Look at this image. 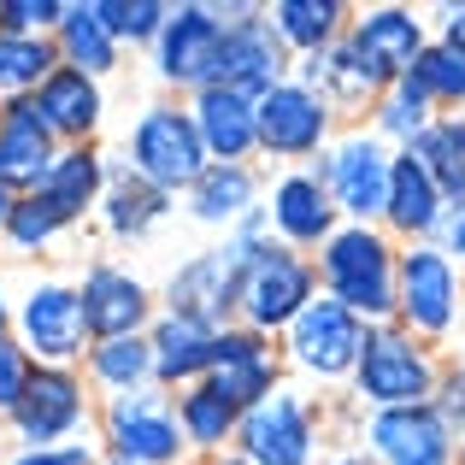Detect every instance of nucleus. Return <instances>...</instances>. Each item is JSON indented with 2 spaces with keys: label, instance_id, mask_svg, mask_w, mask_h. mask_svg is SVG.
Returning a JSON list of instances; mask_svg holds the SVG:
<instances>
[{
  "label": "nucleus",
  "instance_id": "11",
  "mask_svg": "<svg viewBox=\"0 0 465 465\" xmlns=\"http://www.w3.org/2000/svg\"><path fill=\"white\" fill-rule=\"evenodd\" d=\"M218 47H224V24H218L213 0H183V6H171L159 42L148 47L153 54V77L165 83V89H177V94L213 89Z\"/></svg>",
  "mask_w": 465,
  "mask_h": 465
},
{
  "label": "nucleus",
  "instance_id": "50",
  "mask_svg": "<svg viewBox=\"0 0 465 465\" xmlns=\"http://www.w3.org/2000/svg\"><path fill=\"white\" fill-rule=\"evenodd\" d=\"M183 465H206V460H183Z\"/></svg>",
  "mask_w": 465,
  "mask_h": 465
},
{
  "label": "nucleus",
  "instance_id": "44",
  "mask_svg": "<svg viewBox=\"0 0 465 465\" xmlns=\"http://www.w3.org/2000/svg\"><path fill=\"white\" fill-rule=\"evenodd\" d=\"M12 206H18V189H12V183H0V230H6V218H12Z\"/></svg>",
  "mask_w": 465,
  "mask_h": 465
},
{
  "label": "nucleus",
  "instance_id": "27",
  "mask_svg": "<svg viewBox=\"0 0 465 465\" xmlns=\"http://www.w3.org/2000/svg\"><path fill=\"white\" fill-rule=\"evenodd\" d=\"M171 206H177V194L153 189L148 177H136V171L124 165V159H113L106 165V194H101V230L118 242H142L148 230H159L171 218Z\"/></svg>",
  "mask_w": 465,
  "mask_h": 465
},
{
  "label": "nucleus",
  "instance_id": "20",
  "mask_svg": "<svg viewBox=\"0 0 465 465\" xmlns=\"http://www.w3.org/2000/svg\"><path fill=\"white\" fill-rule=\"evenodd\" d=\"M295 77L307 83V89H312L336 118H360V113L371 118L377 94L389 89V83L360 59V47H353L348 35H341L336 47H324V54H312V59H295Z\"/></svg>",
  "mask_w": 465,
  "mask_h": 465
},
{
  "label": "nucleus",
  "instance_id": "4",
  "mask_svg": "<svg viewBox=\"0 0 465 465\" xmlns=\"http://www.w3.org/2000/svg\"><path fill=\"white\" fill-rule=\"evenodd\" d=\"M124 165L136 171V177H148L153 189H165V194H189L194 177H201L213 159H206V142H201V130H194L189 106L148 101L136 113V124H130V136H124Z\"/></svg>",
  "mask_w": 465,
  "mask_h": 465
},
{
  "label": "nucleus",
  "instance_id": "30",
  "mask_svg": "<svg viewBox=\"0 0 465 465\" xmlns=\"http://www.w3.org/2000/svg\"><path fill=\"white\" fill-rule=\"evenodd\" d=\"M177 424H183L189 454H201L206 465H213V460H224L230 448H236L242 412L230 407L213 383H189V389H177Z\"/></svg>",
  "mask_w": 465,
  "mask_h": 465
},
{
  "label": "nucleus",
  "instance_id": "7",
  "mask_svg": "<svg viewBox=\"0 0 465 465\" xmlns=\"http://www.w3.org/2000/svg\"><path fill=\"white\" fill-rule=\"evenodd\" d=\"M236 454L253 465H318V454H324V407L312 395H301L295 383H283L277 395H265L260 407L242 412Z\"/></svg>",
  "mask_w": 465,
  "mask_h": 465
},
{
  "label": "nucleus",
  "instance_id": "21",
  "mask_svg": "<svg viewBox=\"0 0 465 465\" xmlns=\"http://www.w3.org/2000/svg\"><path fill=\"white\" fill-rule=\"evenodd\" d=\"M189 118L201 130L213 165H253V153H260V101L230 89H201L189 94Z\"/></svg>",
  "mask_w": 465,
  "mask_h": 465
},
{
  "label": "nucleus",
  "instance_id": "34",
  "mask_svg": "<svg viewBox=\"0 0 465 465\" xmlns=\"http://www.w3.org/2000/svg\"><path fill=\"white\" fill-rule=\"evenodd\" d=\"M54 71H59L54 35L0 30V94H6V101H24V94H35L47 77H54Z\"/></svg>",
  "mask_w": 465,
  "mask_h": 465
},
{
  "label": "nucleus",
  "instance_id": "26",
  "mask_svg": "<svg viewBox=\"0 0 465 465\" xmlns=\"http://www.w3.org/2000/svg\"><path fill=\"white\" fill-rule=\"evenodd\" d=\"M260 206H265V183H260L253 165H206L201 177H194V189L183 194V213L206 230H224V236L248 213H260Z\"/></svg>",
  "mask_w": 465,
  "mask_h": 465
},
{
  "label": "nucleus",
  "instance_id": "25",
  "mask_svg": "<svg viewBox=\"0 0 465 465\" xmlns=\"http://www.w3.org/2000/svg\"><path fill=\"white\" fill-rule=\"evenodd\" d=\"M54 159H59V142H54V130L35 118L30 94L0 106V183H12L18 194H35L42 177L54 171Z\"/></svg>",
  "mask_w": 465,
  "mask_h": 465
},
{
  "label": "nucleus",
  "instance_id": "9",
  "mask_svg": "<svg viewBox=\"0 0 465 465\" xmlns=\"http://www.w3.org/2000/svg\"><path fill=\"white\" fill-rule=\"evenodd\" d=\"M365 330H371L365 318H353L330 295H318L312 307L283 330V365L301 371V377H312V383H353Z\"/></svg>",
  "mask_w": 465,
  "mask_h": 465
},
{
  "label": "nucleus",
  "instance_id": "5",
  "mask_svg": "<svg viewBox=\"0 0 465 465\" xmlns=\"http://www.w3.org/2000/svg\"><path fill=\"white\" fill-rule=\"evenodd\" d=\"M312 171L330 189L341 224H383L389 177H395V148H389L377 130H365V124L341 130V136L312 159Z\"/></svg>",
  "mask_w": 465,
  "mask_h": 465
},
{
  "label": "nucleus",
  "instance_id": "47",
  "mask_svg": "<svg viewBox=\"0 0 465 465\" xmlns=\"http://www.w3.org/2000/svg\"><path fill=\"white\" fill-rule=\"evenodd\" d=\"M213 465H253V460H242L236 448H230V454H224V460H213Z\"/></svg>",
  "mask_w": 465,
  "mask_h": 465
},
{
  "label": "nucleus",
  "instance_id": "23",
  "mask_svg": "<svg viewBox=\"0 0 465 465\" xmlns=\"http://www.w3.org/2000/svg\"><path fill=\"white\" fill-rule=\"evenodd\" d=\"M30 106H35V118L54 130L59 148H89L94 130H101V118H106L101 83L83 77V71H71V65H59L54 77H47L42 89L30 94Z\"/></svg>",
  "mask_w": 465,
  "mask_h": 465
},
{
  "label": "nucleus",
  "instance_id": "45",
  "mask_svg": "<svg viewBox=\"0 0 465 465\" xmlns=\"http://www.w3.org/2000/svg\"><path fill=\"white\" fill-rule=\"evenodd\" d=\"M330 465H377L371 454H365V448H341V454L336 460H330Z\"/></svg>",
  "mask_w": 465,
  "mask_h": 465
},
{
  "label": "nucleus",
  "instance_id": "6",
  "mask_svg": "<svg viewBox=\"0 0 465 465\" xmlns=\"http://www.w3.org/2000/svg\"><path fill=\"white\" fill-rule=\"evenodd\" d=\"M318 301V265L312 253H295L283 242H272L265 253H253V265L242 272V295H236V324L260 330V336H283L301 312Z\"/></svg>",
  "mask_w": 465,
  "mask_h": 465
},
{
  "label": "nucleus",
  "instance_id": "28",
  "mask_svg": "<svg viewBox=\"0 0 465 465\" xmlns=\"http://www.w3.org/2000/svg\"><path fill=\"white\" fill-rule=\"evenodd\" d=\"M106 159L101 148H59L54 159V171L42 177V206L59 218V224H77V218H89V213H101V194H106Z\"/></svg>",
  "mask_w": 465,
  "mask_h": 465
},
{
  "label": "nucleus",
  "instance_id": "51",
  "mask_svg": "<svg viewBox=\"0 0 465 465\" xmlns=\"http://www.w3.org/2000/svg\"><path fill=\"white\" fill-rule=\"evenodd\" d=\"M460 465H465V442H460Z\"/></svg>",
  "mask_w": 465,
  "mask_h": 465
},
{
  "label": "nucleus",
  "instance_id": "31",
  "mask_svg": "<svg viewBox=\"0 0 465 465\" xmlns=\"http://www.w3.org/2000/svg\"><path fill=\"white\" fill-rule=\"evenodd\" d=\"M54 47H59V65L83 71V77H94V83L113 77L118 54H124V47L106 35V24L94 18V0H71L65 18H59V30H54Z\"/></svg>",
  "mask_w": 465,
  "mask_h": 465
},
{
  "label": "nucleus",
  "instance_id": "17",
  "mask_svg": "<svg viewBox=\"0 0 465 465\" xmlns=\"http://www.w3.org/2000/svg\"><path fill=\"white\" fill-rule=\"evenodd\" d=\"M348 42L360 47V59L377 71L383 83H401L412 65L424 59V47L436 42V24L424 18V12H412V6H365V12H353V24H348Z\"/></svg>",
  "mask_w": 465,
  "mask_h": 465
},
{
  "label": "nucleus",
  "instance_id": "35",
  "mask_svg": "<svg viewBox=\"0 0 465 465\" xmlns=\"http://www.w3.org/2000/svg\"><path fill=\"white\" fill-rule=\"evenodd\" d=\"M436 118H442V113H436V106L424 101V94L412 89L407 77H401V83H389V89L377 94L371 118H365V130H377V136H383V142H389V148H395V153H407L412 142H419L424 130L436 124Z\"/></svg>",
  "mask_w": 465,
  "mask_h": 465
},
{
  "label": "nucleus",
  "instance_id": "42",
  "mask_svg": "<svg viewBox=\"0 0 465 465\" xmlns=\"http://www.w3.org/2000/svg\"><path fill=\"white\" fill-rule=\"evenodd\" d=\"M436 42H448V47H460V54H465V0L436 6Z\"/></svg>",
  "mask_w": 465,
  "mask_h": 465
},
{
  "label": "nucleus",
  "instance_id": "13",
  "mask_svg": "<svg viewBox=\"0 0 465 465\" xmlns=\"http://www.w3.org/2000/svg\"><path fill=\"white\" fill-rule=\"evenodd\" d=\"M18 341L35 365H83L89 360L94 336H89V318H83L77 283H59V277L35 283L18 307Z\"/></svg>",
  "mask_w": 465,
  "mask_h": 465
},
{
  "label": "nucleus",
  "instance_id": "46",
  "mask_svg": "<svg viewBox=\"0 0 465 465\" xmlns=\"http://www.w3.org/2000/svg\"><path fill=\"white\" fill-rule=\"evenodd\" d=\"M448 377H454V383H460V389H465V348H460V353H454V360H448Z\"/></svg>",
  "mask_w": 465,
  "mask_h": 465
},
{
  "label": "nucleus",
  "instance_id": "33",
  "mask_svg": "<svg viewBox=\"0 0 465 465\" xmlns=\"http://www.w3.org/2000/svg\"><path fill=\"white\" fill-rule=\"evenodd\" d=\"M424 171L436 177V189L448 194V206H465V113H448L407 148Z\"/></svg>",
  "mask_w": 465,
  "mask_h": 465
},
{
  "label": "nucleus",
  "instance_id": "10",
  "mask_svg": "<svg viewBox=\"0 0 465 465\" xmlns=\"http://www.w3.org/2000/svg\"><path fill=\"white\" fill-rule=\"evenodd\" d=\"M336 124H341V118L330 113L324 101H318L307 83L289 77V83H277V89L260 101V153L295 171V165L318 159V153L330 148V142L341 136Z\"/></svg>",
  "mask_w": 465,
  "mask_h": 465
},
{
  "label": "nucleus",
  "instance_id": "53",
  "mask_svg": "<svg viewBox=\"0 0 465 465\" xmlns=\"http://www.w3.org/2000/svg\"><path fill=\"white\" fill-rule=\"evenodd\" d=\"M0 460H6V448H0Z\"/></svg>",
  "mask_w": 465,
  "mask_h": 465
},
{
  "label": "nucleus",
  "instance_id": "29",
  "mask_svg": "<svg viewBox=\"0 0 465 465\" xmlns=\"http://www.w3.org/2000/svg\"><path fill=\"white\" fill-rule=\"evenodd\" d=\"M265 24L277 30V42L289 47L295 59H312L324 47H336L353 24V6L341 0H272L265 6Z\"/></svg>",
  "mask_w": 465,
  "mask_h": 465
},
{
  "label": "nucleus",
  "instance_id": "8",
  "mask_svg": "<svg viewBox=\"0 0 465 465\" xmlns=\"http://www.w3.org/2000/svg\"><path fill=\"white\" fill-rule=\"evenodd\" d=\"M101 442H106V454H118L130 465H183L189 460V442H183V424H177V395L159 383L106 401Z\"/></svg>",
  "mask_w": 465,
  "mask_h": 465
},
{
  "label": "nucleus",
  "instance_id": "40",
  "mask_svg": "<svg viewBox=\"0 0 465 465\" xmlns=\"http://www.w3.org/2000/svg\"><path fill=\"white\" fill-rule=\"evenodd\" d=\"M30 377H35V360L24 353V341L18 336H0V412H6V419H12V407L24 401Z\"/></svg>",
  "mask_w": 465,
  "mask_h": 465
},
{
  "label": "nucleus",
  "instance_id": "39",
  "mask_svg": "<svg viewBox=\"0 0 465 465\" xmlns=\"http://www.w3.org/2000/svg\"><path fill=\"white\" fill-rule=\"evenodd\" d=\"M65 18V0H0V30L18 35H54Z\"/></svg>",
  "mask_w": 465,
  "mask_h": 465
},
{
  "label": "nucleus",
  "instance_id": "37",
  "mask_svg": "<svg viewBox=\"0 0 465 465\" xmlns=\"http://www.w3.org/2000/svg\"><path fill=\"white\" fill-rule=\"evenodd\" d=\"M94 18L106 24V35H113L118 47H153L159 30H165L171 6L165 0H94Z\"/></svg>",
  "mask_w": 465,
  "mask_h": 465
},
{
  "label": "nucleus",
  "instance_id": "19",
  "mask_svg": "<svg viewBox=\"0 0 465 465\" xmlns=\"http://www.w3.org/2000/svg\"><path fill=\"white\" fill-rule=\"evenodd\" d=\"M83 295V318H89V336L94 341H118V336H148L153 330V289L142 283L136 272H124V265H89L77 283Z\"/></svg>",
  "mask_w": 465,
  "mask_h": 465
},
{
  "label": "nucleus",
  "instance_id": "52",
  "mask_svg": "<svg viewBox=\"0 0 465 465\" xmlns=\"http://www.w3.org/2000/svg\"><path fill=\"white\" fill-rule=\"evenodd\" d=\"M460 330H465V312H460Z\"/></svg>",
  "mask_w": 465,
  "mask_h": 465
},
{
  "label": "nucleus",
  "instance_id": "16",
  "mask_svg": "<svg viewBox=\"0 0 465 465\" xmlns=\"http://www.w3.org/2000/svg\"><path fill=\"white\" fill-rule=\"evenodd\" d=\"M265 218H272V236L295 253H318L341 230V213H336V201H330V189L318 183L312 165L277 171V183L265 189Z\"/></svg>",
  "mask_w": 465,
  "mask_h": 465
},
{
  "label": "nucleus",
  "instance_id": "24",
  "mask_svg": "<svg viewBox=\"0 0 465 465\" xmlns=\"http://www.w3.org/2000/svg\"><path fill=\"white\" fill-rule=\"evenodd\" d=\"M148 348H153V383L177 395V389L213 377L218 330L201 324V318H183V312H159L153 330H148Z\"/></svg>",
  "mask_w": 465,
  "mask_h": 465
},
{
  "label": "nucleus",
  "instance_id": "1",
  "mask_svg": "<svg viewBox=\"0 0 465 465\" xmlns=\"http://www.w3.org/2000/svg\"><path fill=\"white\" fill-rule=\"evenodd\" d=\"M312 265H318V295H330L365 324H395L401 242L383 224H341L312 253Z\"/></svg>",
  "mask_w": 465,
  "mask_h": 465
},
{
  "label": "nucleus",
  "instance_id": "2",
  "mask_svg": "<svg viewBox=\"0 0 465 465\" xmlns=\"http://www.w3.org/2000/svg\"><path fill=\"white\" fill-rule=\"evenodd\" d=\"M442 377H448L442 348L407 336L401 324H371L365 330V348H360V365H353V401L365 412L430 407Z\"/></svg>",
  "mask_w": 465,
  "mask_h": 465
},
{
  "label": "nucleus",
  "instance_id": "38",
  "mask_svg": "<svg viewBox=\"0 0 465 465\" xmlns=\"http://www.w3.org/2000/svg\"><path fill=\"white\" fill-rule=\"evenodd\" d=\"M59 230H65V224H59V218L42 206V194H18V206H12V218H6V230H0V236H6L18 253H42Z\"/></svg>",
  "mask_w": 465,
  "mask_h": 465
},
{
  "label": "nucleus",
  "instance_id": "22",
  "mask_svg": "<svg viewBox=\"0 0 465 465\" xmlns=\"http://www.w3.org/2000/svg\"><path fill=\"white\" fill-rule=\"evenodd\" d=\"M448 194L436 189V177L419 165L412 153H395V177H389V206H383V230L407 248V242H442L448 224Z\"/></svg>",
  "mask_w": 465,
  "mask_h": 465
},
{
  "label": "nucleus",
  "instance_id": "14",
  "mask_svg": "<svg viewBox=\"0 0 465 465\" xmlns=\"http://www.w3.org/2000/svg\"><path fill=\"white\" fill-rule=\"evenodd\" d=\"M295 77V54L277 42V30L265 24V6H253L248 18L224 24V47H218V71L213 89L248 94V101H265L277 83Z\"/></svg>",
  "mask_w": 465,
  "mask_h": 465
},
{
  "label": "nucleus",
  "instance_id": "32",
  "mask_svg": "<svg viewBox=\"0 0 465 465\" xmlns=\"http://www.w3.org/2000/svg\"><path fill=\"white\" fill-rule=\"evenodd\" d=\"M89 383L101 389L106 401L113 395H130V389H148L153 383V348L148 336H118V341H94L89 360H83Z\"/></svg>",
  "mask_w": 465,
  "mask_h": 465
},
{
  "label": "nucleus",
  "instance_id": "43",
  "mask_svg": "<svg viewBox=\"0 0 465 465\" xmlns=\"http://www.w3.org/2000/svg\"><path fill=\"white\" fill-rule=\"evenodd\" d=\"M442 248L454 253V265L465 272V206H454V213H448V224H442Z\"/></svg>",
  "mask_w": 465,
  "mask_h": 465
},
{
  "label": "nucleus",
  "instance_id": "3",
  "mask_svg": "<svg viewBox=\"0 0 465 465\" xmlns=\"http://www.w3.org/2000/svg\"><path fill=\"white\" fill-rule=\"evenodd\" d=\"M460 312H465V272L454 265V253L442 242H407L395 283V324L442 348V341H454Z\"/></svg>",
  "mask_w": 465,
  "mask_h": 465
},
{
  "label": "nucleus",
  "instance_id": "49",
  "mask_svg": "<svg viewBox=\"0 0 465 465\" xmlns=\"http://www.w3.org/2000/svg\"><path fill=\"white\" fill-rule=\"evenodd\" d=\"M94 465H130V460H118V454H101V460H94Z\"/></svg>",
  "mask_w": 465,
  "mask_h": 465
},
{
  "label": "nucleus",
  "instance_id": "48",
  "mask_svg": "<svg viewBox=\"0 0 465 465\" xmlns=\"http://www.w3.org/2000/svg\"><path fill=\"white\" fill-rule=\"evenodd\" d=\"M6 324H12V312H6V295H0V336H6Z\"/></svg>",
  "mask_w": 465,
  "mask_h": 465
},
{
  "label": "nucleus",
  "instance_id": "41",
  "mask_svg": "<svg viewBox=\"0 0 465 465\" xmlns=\"http://www.w3.org/2000/svg\"><path fill=\"white\" fill-rule=\"evenodd\" d=\"M101 454H94L89 442H65V448H24V454H12L6 465H94Z\"/></svg>",
  "mask_w": 465,
  "mask_h": 465
},
{
  "label": "nucleus",
  "instance_id": "18",
  "mask_svg": "<svg viewBox=\"0 0 465 465\" xmlns=\"http://www.w3.org/2000/svg\"><path fill=\"white\" fill-rule=\"evenodd\" d=\"M206 383L236 412H248V407H260L265 395L283 389V348H277L272 336H260V330L230 324V330H218V353H213V377H206Z\"/></svg>",
  "mask_w": 465,
  "mask_h": 465
},
{
  "label": "nucleus",
  "instance_id": "15",
  "mask_svg": "<svg viewBox=\"0 0 465 465\" xmlns=\"http://www.w3.org/2000/svg\"><path fill=\"white\" fill-rule=\"evenodd\" d=\"M360 448L377 465H460V436L436 407H389L360 419Z\"/></svg>",
  "mask_w": 465,
  "mask_h": 465
},
{
  "label": "nucleus",
  "instance_id": "36",
  "mask_svg": "<svg viewBox=\"0 0 465 465\" xmlns=\"http://www.w3.org/2000/svg\"><path fill=\"white\" fill-rule=\"evenodd\" d=\"M407 83H412V89H419L442 118H448V113H465V54H460V47L430 42V47H424V59L407 71Z\"/></svg>",
  "mask_w": 465,
  "mask_h": 465
},
{
  "label": "nucleus",
  "instance_id": "12",
  "mask_svg": "<svg viewBox=\"0 0 465 465\" xmlns=\"http://www.w3.org/2000/svg\"><path fill=\"white\" fill-rule=\"evenodd\" d=\"M89 383L77 365H35L24 401L12 407V430L24 448H65L71 436L89 430Z\"/></svg>",
  "mask_w": 465,
  "mask_h": 465
}]
</instances>
